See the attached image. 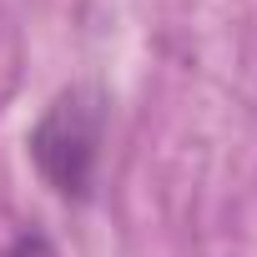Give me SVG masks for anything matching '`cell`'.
Wrapping results in <instances>:
<instances>
[{
    "mask_svg": "<svg viewBox=\"0 0 257 257\" xmlns=\"http://www.w3.org/2000/svg\"><path fill=\"white\" fill-rule=\"evenodd\" d=\"M101 137H106V106L96 91H61L46 116L31 132V157L41 177L61 197H91L96 187V162H101Z\"/></svg>",
    "mask_w": 257,
    "mask_h": 257,
    "instance_id": "1",
    "label": "cell"
},
{
    "mask_svg": "<svg viewBox=\"0 0 257 257\" xmlns=\"http://www.w3.org/2000/svg\"><path fill=\"white\" fill-rule=\"evenodd\" d=\"M0 257H56V247H51L41 232H21L6 252H0Z\"/></svg>",
    "mask_w": 257,
    "mask_h": 257,
    "instance_id": "2",
    "label": "cell"
}]
</instances>
